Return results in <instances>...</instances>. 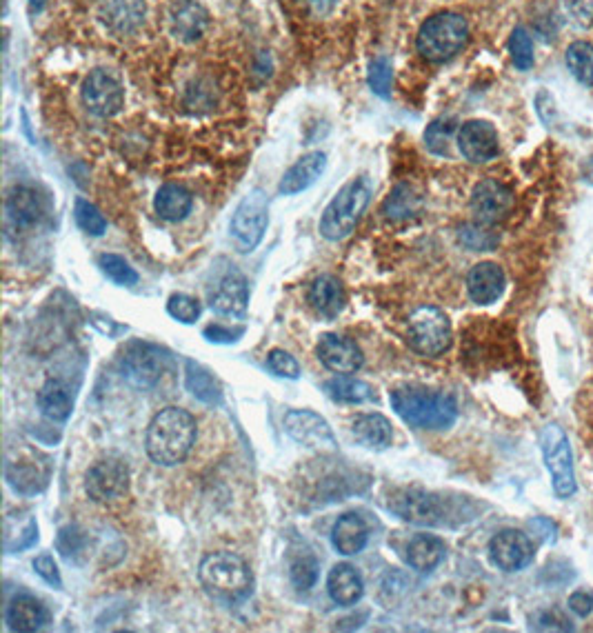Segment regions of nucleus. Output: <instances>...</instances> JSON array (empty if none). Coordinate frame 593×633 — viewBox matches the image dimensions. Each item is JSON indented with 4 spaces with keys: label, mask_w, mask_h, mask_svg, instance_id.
<instances>
[{
    "label": "nucleus",
    "mask_w": 593,
    "mask_h": 633,
    "mask_svg": "<svg viewBox=\"0 0 593 633\" xmlns=\"http://www.w3.org/2000/svg\"><path fill=\"white\" fill-rule=\"evenodd\" d=\"M145 442L147 454L156 465H180L196 442V420L185 409L167 407L149 422Z\"/></svg>",
    "instance_id": "obj_1"
},
{
    "label": "nucleus",
    "mask_w": 593,
    "mask_h": 633,
    "mask_svg": "<svg viewBox=\"0 0 593 633\" xmlns=\"http://www.w3.org/2000/svg\"><path fill=\"white\" fill-rule=\"evenodd\" d=\"M391 407L416 429H447L458 418L456 398L431 389L400 387L391 391Z\"/></svg>",
    "instance_id": "obj_2"
},
{
    "label": "nucleus",
    "mask_w": 593,
    "mask_h": 633,
    "mask_svg": "<svg viewBox=\"0 0 593 633\" xmlns=\"http://www.w3.org/2000/svg\"><path fill=\"white\" fill-rule=\"evenodd\" d=\"M198 578L207 596L225 605H238L247 600L254 589V576L247 562L229 551L211 554L200 562Z\"/></svg>",
    "instance_id": "obj_3"
},
{
    "label": "nucleus",
    "mask_w": 593,
    "mask_h": 633,
    "mask_svg": "<svg viewBox=\"0 0 593 633\" xmlns=\"http://www.w3.org/2000/svg\"><path fill=\"white\" fill-rule=\"evenodd\" d=\"M469 40L467 20L454 12H442L422 23L416 47L429 63H445L454 58Z\"/></svg>",
    "instance_id": "obj_4"
},
{
    "label": "nucleus",
    "mask_w": 593,
    "mask_h": 633,
    "mask_svg": "<svg viewBox=\"0 0 593 633\" xmlns=\"http://www.w3.org/2000/svg\"><path fill=\"white\" fill-rule=\"evenodd\" d=\"M371 183L369 178H356L347 183L336 198L327 205L323 218H320V234L327 240H343L358 225L360 216L369 205Z\"/></svg>",
    "instance_id": "obj_5"
},
{
    "label": "nucleus",
    "mask_w": 593,
    "mask_h": 633,
    "mask_svg": "<svg viewBox=\"0 0 593 633\" xmlns=\"http://www.w3.org/2000/svg\"><path fill=\"white\" fill-rule=\"evenodd\" d=\"M540 449L551 474V487L560 500H569L578 491L574 454L569 438L560 425H547L540 431Z\"/></svg>",
    "instance_id": "obj_6"
},
{
    "label": "nucleus",
    "mask_w": 593,
    "mask_h": 633,
    "mask_svg": "<svg viewBox=\"0 0 593 633\" xmlns=\"http://www.w3.org/2000/svg\"><path fill=\"white\" fill-rule=\"evenodd\" d=\"M407 343L420 356H440L451 347V323L438 307H418L409 316Z\"/></svg>",
    "instance_id": "obj_7"
},
{
    "label": "nucleus",
    "mask_w": 593,
    "mask_h": 633,
    "mask_svg": "<svg viewBox=\"0 0 593 633\" xmlns=\"http://www.w3.org/2000/svg\"><path fill=\"white\" fill-rule=\"evenodd\" d=\"M267 223V196L260 189H254L240 200L236 214L231 218V238H234L238 251H243V254L254 251L265 236Z\"/></svg>",
    "instance_id": "obj_8"
},
{
    "label": "nucleus",
    "mask_w": 593,
    "mask_h": 633,
    "mask_svg": "<svg viewBox=\"0 0 593 633\" xmlns=\"http://www.w3.org/2000/svg\"><path fill=\"white\" fill-rule=\"evenodd\" d=\"M169 365L167 354L156 345L132 343L120 358V371L127 383L138 389L154 387Z\"/></svg>",
    "instance_id": "obj_9"
},
{
    "label": "nucleus",
    "mask_w": 593,
    "mask_h": 633,
    "mask_svg": "<svg viewBox=\"0 0 593 633\" xmlns=\"http://www.w3.org/2000/svg\"><path fill=\"white\" fill-rule=\"evenodd\" d=\"M80 98H83V105L87 107L89 114L109 118L123 109L125 89L116 74L107 72V69H94L83 80Z\"/></svg>",
    "instance_id": "obj_10"
},
{
    "label": "nucleus",
    "mask_w": 593,
    "mask_h": 633,
    "mask_svg": "<svg viewBox=\"0 0 593 633\" xmlns=\"http://www.w3.org/2000/svg\"><path fill=\"white\" fill-rule=\"evenodd\" d=\"M389 509L394 514L418 527H438L445 522V507L438 496L422 489H402L391 496Z\"/></svg>",
    "instance_id": "obj_11"
},
{
    "label": "nucleus",
    "mask_w": 593,
    "mask_h": 633,
    "mask_svg": "<svg viewBox=\"0 0 593 633\" xmlns=\"http://www.w3.org/2000/svg\"><path fill=\"white\" fill-rule=\"evenodd\" d=\"M129 487V469L123 460L103 458L87 471L85 489L87 496L96 502L120 498Z\"/></svg>",
    "instance_id": "obj_12"
},
{
    "label": "nucleus",
    "mask_w": 593,
    "mask_h": 633,
    "mask_svg": "<svg viewBox=\"0 0 593 633\" xmlns=\"http://www.w3.org/2000/svg\"><path fill=\"white\" fill-rule=\"evenodd\" d=\"M489 558L500 571L514 574V571L525 569L534 560V542L529 540L527 534L516 529L500 531L489 542Z\"/></svg>",
    "instance_id": "obj_13"
},
{
    "label": "nucleus",
    "mask_w": 593,
    "mask_h": 633,
    "mask_svg": "<svg viewBox=\"0 0 593 633\" xmlns=\"http://www.w3.org/2000/svg\"><path fill=\"white\" fill-rule=\"evenodd\" d=\"M511 207H514V194L498 180H480L471 192V211L482 225H496L505 220Z\"/></svg>",
    "instance_id": "obj_14"
},
{
    "label": "nucleus",
    "mask_w": 593,
    "mask_h": 633,
    "mask_svg": "<svg viewBox=\"0 0 593 633\" xmlns=\"http://www.w3.org/2000/svg\"><path fill=\"white\" fill-rule=\"evenodd\" d=\"M145 0H100L98 20L109 34L125 38L136 34L145 23Z\"/></svg>",
    "instance_id": "obj_15"
},
{
    "label": "nucleus",
    "mask_w": 593,
    "mask_h": 633,
    "mask_svg": "<svg viewBox=\"0 0 593 633\" xmlns=\"http://www.w3.org/2000/svg\"><path fill=\"white\" fill-rule=\"evenodd\" d=\"M458 147L471 163H489L500 152L496 127L487 120H469L458 129Z\"/></svg>",
    "instance_id": "obj_16"
},
{
    "label": "nucleus",
    "mask_w": 593,
    "mask_h": 633,
    "mask_svg": "<svg viewBox=\"0 0 593 633\" xmlns=\"http://www.w3.org/2000/svg\"><path fill=\"white\" fill-rule=\"evenodd\" d=\"M285 429L287 434L294 438L300 445L307 447H327V449H336V438L334 431H331L329 422L314 414V411L307 409H294L289 411L285 416Z\"/></svg>",
    "instance_id": "obj_17"
},
{
    "label": "nucleus",
    "mask_w": 593,
    "mask_h": 633,
    "mask_svg": "<svg viewBox=\"0 0 593 633\" xmlns=\"http://www.w3.org/2000/svg\"><path fill=\"white\" fill-rule=\"evenodd\" d=\"M316 354L320 363L329 371H334V374H356L365 363L363 351H360L354 340L336 334H327L320 338Z\"/></svg>",
    "instance_id": "obj_18"
},
{
    "label": "nucleus",
    "mask_w": 593,
    "mask_h": 633,
    "mask_svg": "<svg viewBox=\"0 0 593 633\" xmlns=\"http://www.w3.org/2000/svg\"><path fill=\"white\" fill-rule=\"evenodd\" d=\"M249 303L247 280L238 269H229L227 274L218 280L216 287L209 294V305L223 316H240L245 314Z\"/></svg>",
    "instance_id": "obj_19"
},
{
    "label": "nucleus",
    "mask_w": 593,
    "mask_h": 633,
    "mask_svg": "<svg viewBox=\"0 0 593 633\" xmlns=\"http://www.w3.org/2000/svg\"><path fill=\"white\" fill-rule=\"evenodd\" d=\"M169 27L180 43H196L207 34L209 14L196 0H178L169 12Z\"/></svg>",
    "instance_id": "obj_20"
},
{
    "label": "nucleus",
    "mask_w": 593,
    "mask_h": 633,
    "mask_svg": "<svg viewBox=\"0 0 593 633\" xmlns=\"http://www.w3.org/2000/svg\"><path fill=\"white\" fill-rule=\"evenodd\" d=\"M467 291L476 305L496 303L505 291V271L496 263H478L467 276Z\"/></svg>",
    "instance_id": "obj_21"
},
{
    "label": "nucleus",
    "mask_w": 593,
    "mask_h": 633,
    "mask_svg": "<svg viewBox=\"0 0 593 633\" xmlns=\"http://www.w3.org/2000/svg\"><path fill=\"white\" fill-rule=\"evenodd\" d=\"M327 156L323 152H311L298 160L294 167H289V172L283 176L278 185V192L283 196H296L305 192L316 180L325 174Z\"/></svg>",
    "instance_id": "obj_22"
},
{
    "label": "nucleus",
    "mask_w": 593,
    "mask_h": 633,
    "mask_svg": "<svg viewBox=\"0 0 593 633\" xmlns=\"http://www.w3.org/2000/svg\"><path fill=\"white\" fill-rule=\"evenodd\" d=\"M49 620V611L34 596H16L7 605V627L12 631H40Z\"/></svg>",
    "instance_id": "obj_23"
},
{
    "label": "nucleus",
    "mask_w": 593,
    "mask_h": 633,
    "mask_svg": "<svg viewBox=\"0 0 593 633\" xmlns=\"http://www.w3.org/2000/svg\"><path fill=\"white\" fill-rule=\"evenodd\" d=\"M345 289L336 276H318L309 287V303L320 316L336 318L345 309Z\"/></svg>",
    "instance_id": "obj_24"
},
{
    "label": "nucleus",
    "mask_w": 593,
    "mask_h": 633,
    "mask_svg": "<svg viewBox=\"0 0 593 633\" xmlns=\"http://www.w3.org/2000/svg\"><path fill=\"white\" fill-rule=\"evenodd\" d=\"M327 591L336 605L351 607V605H356L360 598H363L365 585H363V578H360L358 571L351 565H347V562H343V565H336L334 569L329 571Z\"/></svg>",
    "instance_id": "obj_25"
},
{
    "label": "nucleus",
    "mask_w": 593,
    "mask_h": 633,
    "mask_svg": "<svg viewBox=\"0 0 593 633\" xmlns=\"http://www.w3.org/2000/svg\"><path fill=\"white\" fill-rule=\"evenodd\" d=\"M5 211H7V220L16 229H27L36 225L40 220V214H43L38 194L29 187H14L7 196Z\"/></svg>",
    "instance_id": "obj_26"
},
{
    "label": "nucleus",
    "mask_w": 593,
    "mask_h": 633,
    "mask_svg": "<svg viewBox=\"0 0 593 633\" xmlns=\"http://www.w3.org/2000/svg\"><path fill=\"white\" fill-rule=\"evenodd\" d=\"M447 547L438 536L431 534H418L409 540L407 545V560L420 574H429L434 571L442 560H445Z\"/></svg>",
    "instance_id": "obj_27"
},
{
    "label": "nucleus",
    "mask_w": 593,
    "mask_h": 633,
    "mask_svg": "<svg viewBox=\"0 0 593 633\" xmlns=\"http://www.w3.org/2000/svg\"><path fill=\"white\" fill-rule=\"evenodd\" d=\"M331 540H334V547L338 549V554H343V556L360 554V551L367 547V540H369L365 520L356 514H345L343 518H338Z\"/></svg>",
    "instance_id": "obj_28"
},
{
    "label": "nucleus",
    "mask_w": 593,
    "mask_h": 633,
    "mask_svg": "<svg viewBox=\"0 0 593 633\" xmlns=\"http://www.w3.org/2000/svg\"><path fill=\"white\" fill-rule=\"evenodd\" d=\"M38 409L47 420H67L74 409L72 391H69L63 380H47L43 389L38 391Z\"/></svg>",
    "instance_id": "obj_29"
},
{
    "label": "nucleus",
    "mask_w": 593,
    "mask_h": 633,
    "mask_svg": "<svg viewBox=\"0 0 593 633\" xmlns=\"http://www.w3.org/2000/svg\"><path fill=\"white\" fill-rule=\"evenodd\" d=\"M351 434H354V438L363 447L380 451V449H387L391 445V438H394V429H391V422L385 416L365 414V416H358L354 420Z\"/></svg>",
    "instance_id": "obj_30"
},
{
    "label": "nucleus",
    "mask_w": 593,
    "mask_h": 633,
    "mask_svg": "<svg viewBox=\"0 0 593 633\" xmlns=\"http://www.w3.org/2000/svg\"><path fill=\"white\" fill-rule=\"evenodd\" d=\"M192 205H194L192 194L180 185H163L158 189L156 200H154L156 214L163 220H169V223L185 220L189 216V211H192Z\"/></svg>",
    "instance_id": "obj_31"
},
{
    "label": "nucleus",
    "mask_w": 593,
    "mask_h": 633,
    "mask_svg": "<svg viewBox=\"0 0 593 633\" xmlns=\"http://www.w3.org/2000/svg\"><path fill=\"white\" fill-rule=\"evenodd\" d=\"M420 211H422V196L407 183L398 185L394 192L389 194V198L385 200V205H383V214L389 220L416 218Z\"/></svg>",
    "instance_id": "obj_32"
},
{
    "label": "nucleus",
    "mask_w": 593,
    "mask_h": 633,
    "mask_svg": "<svg viewBox=\"0 0 593 633\" xmlns=\"http://www.w3.org/2000/svg\"><path fill=\"white\" fill-rule=\"evenodd\" d=\"M325 389L329 398L338 400V403L360 405V403H369V400H374V389H371V385L363 383V380H358V378H351L347 374L329 380Z\"/></svg>",
    "instance_id": "obj_33"
},
{
    "label": "nucleus",
    "mask_w": 593,
    "mask_h": 633,
    "mask_svg": "<svg viewBox=\"0 0 593 633\" xmlns=\"http://www.w3.org/2000/svg\"><path fill=\"white\" fill-rule=\"evenodd\" d=\"M185 380H187V389L192 391L198 400H203V403H207V405H218L220 398H223L216 378L211 376L205 367H200L198 363H194V360H187Z\"/></svg>",
    "instance_id": "obj_34"
},
{
    "label": "nucleus",
    "mask_w": 593,
    "mask_h": 633,
    "mask_svg": "<svg viewBox=\"0 0 593 633\" xmlns=\"http://www.w3.org/2000/svg\"><path fill=\"white\" fill-rule=\"evenodd\" d=\"M567 67L571 76H574L578 83L591 87L593 85V45L585 43V40H576L567 47Z\"/></svg>",
    "instance_id": "obj_35"
},
{
    "label": "nucleus",
    "mask_w": 593,
    "mask_h": 633,
    "mask_svg": "<svg viewBox=\"0 0 593 633\" xmlns=\"http://www.w3.org/2000/svg\"><path fill=\"white\" fill-rule=\"evenodd\" d=\"M98 265L103 269V274L120 287H134L138 283L136 269L129 265L125 258H120L116 254H103L98 258Z\"/></svg>",
    "instance_id": "obj_36"
},
{
    "label": "nucleus",
    "mask_w": 593,
    "mask_h": 633,
    "mask_svg": "<svg viewBox=\"0 0 593 633\" xmlns=\"http://www.w3.org/2000/svg\"><path fill=\"white\" fill-rule=\"evenodd\" d=\"M456 134V123L454 120H436L431 123L425 132V145L431 154L436 156H447L451 149V140H454Z\"/></svg>",
    "instance_id": "obj_37"
},
{
    "label": "nucleus",
    "mask_w": 593,
    "mask_h": 633,
    "mask_svg": "<svg viewBox=\"0 0 593 633\" xmlns=\"http://www.w3.org/2000/svg\"><path fill=\"white\" fill-rule=\"evenodd\" d=\"M367 80L371 92L380 98H389L391 87H394V65H391V60L385 56H378L374 63L369 65Z\"/></svg>",
    "instance_id": "obj_38"
},
{
    "label": "nucleus",
    "mask_w": 593,
    "mask_h": 633,
    "mask_svg": "<svg viewBox=\"0 0 593 633\" xmlns=\"http://www.w3.org/2000/svg\"><path fill=\"white\" fill-rule=\"evenodd\" d=\"M509 54L520 72H527L534 65V40L527 34V29L516 27L509 38Z\"/></svg>",
    "instance_id": "obj_39"
},
{
    "label": "nucleus",
    "mask_w": 593,
    "mask_h": 633,
    "mask_svg": "<svg viewBox=\"0 0 593 633\" xmlns=\"http://www.w3.org/2000/svg\"><path fill=\"white\" fill-rule=\"evenodd\" d=\"M74 216H76L78 227L83 229L85 234H89V236H103L105 234L107 220L103 214H100L98 207H94L92 203H89V200H85V198L76 200Z\"/></svg>",
    "instance_id": "obj_40"
},
{
    "label": "nucleus",
    "mask_w": 593,
    "mask_h": 633,
    "mask_svg": "<svg viewBox=\"0 0 593 633\" xmlns=\"http://www.w3.org/2000/svg\"><path fill=\"white\" fill-rule=\"evenodd\" d=\"M460 243L471 251H491L498 245V236L489 231L487 225H465L460 227Z\"/></svg>",
    "instance_id": "obj_41"
},
{
    "label": "nucleus",
    "mask_w": 593,
    "mask_h": 633,
    "mask_svg": "<svg viewBox=\"0 0 593 633\" xmlns=\"http://www.w3.org/2000/svg\"><path fill=\"white\" fill-rule=\"evenodd\" d=\"M289 574H291V582H294L298 589H311L318 580V562L311 554L298 556L294 562H291Z\"/></svg>",
    "instance_id": "obj_42"
},
{
    "label": "nucleus",
    "mask_w": 593,
    "mask_h": 633,
    "mask_svg": "<svg viewBox=\"0 0 593 633\" xmlns=\"http://www.w3.org/2000/svg\"><path fill=\"white\" fill-rule=\"evenodd\" d=\"M167 311H169V316L178 320V323L192 325L200 316V303L187 294H174L172 298H169Z\"/></svg>",
    "instance_id": "obj_43"
},
{
    "label": "nucleus",
    "mask_w": 593,
    "mask_h": 633,
    "mask_svg": "<svg viewBox=\"0 0 593 633\" xmlns=\"http://www.w3.org/2000/svg\"><path fill=\"white\" fill-rule=\"evenodd\" d=\"M185 105L192 112H203V109H211L216 105V87L209 80H196V83L187 89Z\"/></svg>",
    "instance_id": "obj_44"
},
{
    "label": "nucleus",
    "mask_w": 593,
    "mask_h": 633,
    "mask_svg": "<svg viewBox=\"0 0 593 633\" xmlns=\"http://www.w3.org/2000/svg\"><path fill=\"white\" fill-rule=\"evenodd\" d=\"M267 365L269 369L274 371V374L283 376V378H289V380H296L300 376V367L296 363L294 356H289L287 351L283 349H274L267 358Z\"/></svg>",
    "instance_id": "obj_45"
},
{
    "label": "nucleus",
    "mask_w": 593,
    "mask_h": 633,
    "mask_svg": "<svg viewBox=\"0 0 593 633\" xmlns=\"http://www.w3.org/2000/svg\"><path fill=\"white\" fill-rule=\"evenodd\" d=\"M85 547V536L80 534L76 527H67L58 534V551L63 554L67 560L76 558V554H80Z\"/></svg>",
    "instance_id": "obj_46"
},
{
    "label": "nucleus",
    "mask_w": 593,
    "mask_h": 633,
    "mask_svg": "<svg viewBox=\"0 0 593 633\" xmlns=\"http://www.w3.org/2000/svg\"><path fill=\"white\" fill-rule=\"evenodd\" d=\"M34 569H36V574L40 578H43L45 582H49V585H54V587L63 585V580H60L58 567H56V562H54L52 556H38L34 560Z\"/></svg>",
    "instance_id": "obj_47"
},
{
    "label": "nucleus",
    "mask_w": 593,
    "mask_h": 633,
    "mask_svg": "<svg viewBox=\"0 0 593 633\" xmlns=\"http://www.w3.org/2000/svg\"><path fill=\"white\" fill-rule=\"evenodd\" d=\"M565 7H567L569 16L574 18L578 25H582V27L591 25V20H593V3H591V0H565Z\"/></svg>",
    "instance_id": "obj_48"
},
{
    "label": "nucleus",
    "mask_w": 593,
    "mask_h": 633,
    "mask_svg": "<svg viewBox=\"0 0 593 633\" xmlns=\"http://www.w3.org/2000/svg\"><path fill=\"white\" fill-rule=\"evenodd\" d=\"M569 609L580 618L589 616L593 611V596L589 591H576V594L569 596Z\"/></svg>",
    "instance_id": "obj_49"
},
{
    "label": "nucleus",
    "mask_w": 593,
    "mask_h": 633,
    "mask_svg": "<svg viewBox=\"0 0 593 633\" xmlns=\"http://www.w3.org/2000/svg\"><path fill=\"white\" fill-rule=\"evenodd\" d=\"M205 336L211 343H234L238 336H243V329H225V327H209L205 329Z\"/></svg>",
    "instance_id": "obj_50"
},
{
    "label": "nucleus",
    "mask_w": 593,
    "mask_h": 633,
    "mask_svg": "<svg viewBox=\"0 0 593 633\" xmlns=\"http://www.w3.org/2000/svg\"><path fill=\"white\" fill-rule=\"evenodd\" d=\"M582 178H585L589 185H593V156L587 160L585 167H582Z\"/></svg>",
    "instance_id": "obj_51"
},
{
    "label": "nucleus",
    "mask_w": 593,
    "mask_h": 633,
    "mask_svg": "<svg viewBox=\"0 0 593 633\" xmlns=\"http://www.w3.org/2000/svg\"><path fill=\"white\" fill-rule=\"evenodd\" d=\"M47 0H29V7H32V12H40V9L45 7Z\"/></svg>",
    "instance_id": "obj_52"
}]
</instances>
